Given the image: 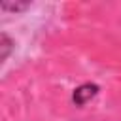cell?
<instances>
[{"mask_svg":"<svg viewBox=\"0 0 121 121\" xmlns=\"http://www.w3.org/2000/svg\"><path fill=\"white\" fill-rule=\"evenodd\" d=\"M96 91H98L96 85L85 83V85H81V87H78V89L74 91V102H76L78 106H83V104H87V102L96 95Z\"/></svg>","mask_w":121,"mask_h":121,"instance_id":"obj_1","label":"cell"},{"mask_svg":"<svg viewBox=\"0 0 121 121\" xmlns=\"http://www.w3.org/2000/svg\"><path fill=\"white\" fill-rule=\"evenodd\" d=\"M2 9H11V11H21L28 6V2H9V0H4L2 4Z\"/></svg>","mask_w":121,"mask_h":121,"instance_id":"obj_2","label":"cell"}]
</instances>
